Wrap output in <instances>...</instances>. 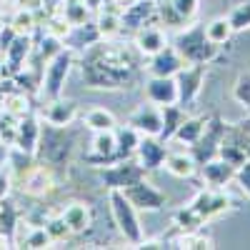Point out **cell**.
I'll return each mask as SVG.
<instances>
[{"mask_svg":"<svg viewBox=\"0 0 250 250\" xmlns=\"http://www.w3.org/2000/svg\"><path fill=\"white\" fill-rule=\"evenodd\" d=\"M173 45L183 55V60L188 65H208V62H213L218 58V45H213L205 38L203 23H193L190 28L180 30L173 40Z\"/></svg>","mask_w":250,"mask_h":250,"instance_id":"1","label":"cell"},{"mask_svg":"<svg viewBox=\"0 0 250 250\" xmlns=\"http://www.w3.org/2000/svg\"><path fill=\"white\" fill-rule=\"evenodd\" d=\"M108 205H110V215H113V223L118 228V233L125 238V243H130V248H135L145 235H143V225H140V210L128 200L123 190L113 188L108 190Z\"/></svg>","mask_w":250,"mask_h":250,"instance_id":"2","label":"cell"},{"mask_svg":"<svg viewBox=\"0 0 250 250\" xmlns=\"http://www.w3.org/2000/svg\"><path fill=\"white\" fill-rule=\"evenodd\" d=\"M40 155L53 165H62L70 160L73 153V135L68 133V128H60V125L48 123L45 128H40Z\"/></svg>","mask_w":250,"mask_h":250,"instance_id":"3","label":"cell"},{"mask_svg":"<svg viewBox=\"0 0 250 250\" xmlns=\"http://www.w3.org/2000/svg\"><path fill=\"white\" fill-rule=\"evenodd\" d=\"M228 125H230V123H225L218 113H213V115L205 118V128H203L200 140H198L195 145H190V153H193V158H195V163H198V168H200L203 163L218 158L220 143H223V138H225V133H228Z\"/></svg>","mask_w":250,"mask_h":250,"instance_id":"4","label":"cell"},{"mask_svg":"<svg viewBox=\"0 0 250 250\" xmlns=\"http://www.w3.org/2000/svg\"><path fill=\"white\" fill-rule=\"evenodd\" d=\"M145 175H148V170H145L138 160L123 158V160H115V163L105 165V168L100 170V183H103V188H108V190H113V188L123 190V188H128L130 183H135Z\"/></svg>","mask_w":250,"mask_h":250,"instance_id":"5","label":"cell"},{"mask_svg":"<svg viewBox=\"0 0 250 250\" xmlns=\"http://www.w3.org/2000/svg\"><path fill=\"white\" fill-rule=\"evenodd\" d=\"M123 193L128 195V200L138 208V210H145V213H158L168 205V195L163 190H158V188L148 180V175L130 183L128 188H123Z\"/></svg>","mask_w":250,"mask_h":250,"instance_id":"6","label":"cell"},{"mask_svg":"<svg viewBox=\"0 0 250 250\" xmlns=\"http://www.w3.org/2000/svg\"><path fill=\"white\" fill-rule=\"evenodd\" d=\"M73 62H75V55L70 50H58L50 58L48 68H45V80H43V93L50 100L60 98L62 85H65V78H68V73L73 68Z\"/></svg>","mask_w":250,"mask_h":250,"instance_id":"7","label":"cell"},{"mask_svg":"<svg viewBox=\"0 0 250 250\" xmlns=\"http://www.w3.org/2000/svg\"><path fill=\"white\" fill-rule=\"evenodd\" d=\"M205 83V65H185L175 75V85H178V105L180 108H190L195 105V100L203 90Z\"/></svg>","mask_w":250,"mask_h":250,"instance_id":"8","label":"cell"},{"mask_svg":"<svg viewBox=\"0 0 250 250\" xmlns=\"http://www.w3.org/2000/svg\"><path fill=\"white\" fill-rule=\"evenodd\" d=\"M193 210L203 218V223L213 220L218 215H223L228 208H230V198L225 195V190H215V188H203L193 195V200L188 203Z\"/></svg>","mask_w":250,"mask_h":250,"instance_id":"9","label":"cell"},{"mask_svg":"<svg viewBox=\"0 0 250 250\" xmlns=\"http://www.w3.org/2000/svg\"><path fill=\"white\" fill-rule=\"evenodd\" d=\"M133 158H135L148 173H153V170H160L163 165H165L168 148H165V143H163L158 135H143Z\"/></svg>","mask_w":250,"mask_h":250,"instance_id":"10","label":"cell"},{"mask_svg":"<svg viewBox=\"0 0 250 250\" xmlns=\"http://www.w3.org/2000/svg\"><path fill=\"white\" fill-rule=\"evenodd\" d=\"M128 125H133L140 135H160V130H163V110H160V105H155V103H150V100L140 103V105L128 115Z\"/></svg>","mask_w":250,"mask_h":250,"instance_id":"11","label":"cell"},{"mask_svg":"<svg viewBox=\"0 0 250 250\" xmlns=\"http://www.w3.org/2000/svg\"><path fill=\"white\" fill-rule=\"evenodd\" d=\"M185 65H188V62L175 50V45H165L163 50H158L155 55H150L148 73L150 75H158V78H175Z\"/></svg>","mask_w":250,"mask_h":250,"instance_id":"12","label":"cell"},{"mask_svg":"<svg viewBox=\"0 0 250 250\" xmlns=\"http://www.w3.org/2000/svg\"><path fill=\"white\" fill-rule=\"evenodd\" d=\"M200 175L205 180L208 188H215V190H225V185H230L235 180V165L230 163H225L223 158H213V160H208L200 165Z\"/></svg>","mask_w":250,"mask_h":250,"instance_id":"13","label":"cell"},{"mask_svg":"<svg viewBox=\"0 0 250 250\" xmlns=\"http://www.w3.org/2000/svg\"><path fill=\"white\" fill-rule=\"evenodd\" d=\"M93 150L88 155V163H100V165H110L115 160H123L118 155V143H115V130H100L93 135Z\"/></svg>","mask_w":250,"mask_h":250,"instance_id":"14","label":"cell"},{"mask_svg":"<svg viewBox=\"0 0 250 250\" xmlns=\"http://www.w3.org/2000/svg\"><path fill=\"white\" fill-rule=\"evenodd\" d=\"M145 98L155 105H170V103H178V85L175 78H158L150 75L148 83H145Z\"/></svg>","mask_w":250,"mask_h":250,"instance_id":"15","label":"cell"},{"mask_svg":"<svg viewBox=\"0 0 250 250\" xmlns=\"http://www.w3.org/2000/svg\"><path fill=\"white\" fill-rule=\"evenodd\" d=\"M60 215H62V220H65V225L70 228V233H85L93 225V208L88 203H83V200L68 203L65 208H62Z\"/></svg>","mask_w":250,"mask_h":250,"instance_id":"16","label":"cell"},{"mask_svg":"<svg viewBox=\"0 0 250 250\" xmlns=\"http://www.w3.org/2000/svg\"><path fill=\"white\" fill-rule=\"evenodd\" d=\"M158 15V5H155V0H138V3L128 5V8H123L120 10V20H123V28L128 25L133 30L143 28V25H148V20H153Z\"/></svg>","mask_w":250,"mask_h":250,"instance_id":"17","label":"cell"},{"mask_svg":"<svg viewBox=\"0 0 250 250\" xmlns=\"http://www.w3.org/2000/svg\"><path fill=\"white\" fill-rule=\"evenodd\" d=\"M135 45L143 55H155L158 50H163L165 45H168V38H165V33L158 28V25H143L135 30Z\"/></svg>","mask_w":250,"mask_h":250,"instance_id":"18","label":"cell"},{"mask_svg":"<svg viewBox=\"0 0 250 250\" xmlns=\"http://www.w3.org/2000/svg\"><path fill=\"white\" fill-rule=\"evenodd\" d=\"M165 170H168L170 175L175 178H193L195 170H198V163L193 158L190 150H178V153H168V158H165V165H163Z\"/></svg>","mask_w":250,"mask_h":250,"instance_id":"19","label":"cell"},{"mask_svg":"<svg viewBox=\"0 0 250 250\" xmlns=\"http://www.w3.org/2000/svg\"><path fill=\"white\" fill-rule=\"evenodd\" d=\"M48 123L53 125H60V128H68V125L78 118V105H75V100H62V98H55L50 103V108L45 113Z\"/></svg>","mask_w":250,"mask_h":250,"instance_id":"20","label":"cell"},{"mask_svg":"<svg viewBox=\"0 0 250 250\" xmlns=\"http://www.w3.org/2000/svg\"><path fill=\"white\" fill-rule=\"evenodd\" d=\"M160 110H163V130H160L158 138H160L163 143H168V140H173L175 130L180 128V123L188 118V110L180 108L178 103H170V105H160Z\"/></svg>","mask_w":250,"mask_h":250,"instance_id":"21","label":"cell"},{"mask_svg":"<svg viewBox=\"0 0 250 250\" xmlns=\"http://www.w3.org/2000/svg\"><path fill=\"white\" fill-rule=\"evenodd\" d=\"M140 133L133 128V125H120V128H115V143H118V155L120 158H133L135 155V148L140 143Z\"/></svg>","mask_w":250,"mask_h":250,"instance_id":"22","label":"cell"},{"mask_svg":"<svg viewBox=\"0 0 250 250\" xmlns=\"http://www.w3.org/2000/svg\"><path fill=\"white\" fill-rule=\"evenodd\" d=\"M83 123H85V128L93 130V133L115 130V128H118V120H115V115H113L108 108H90V110L85 113V118H83Z\"/></svg>","mask_w":250,"mask_h":250,"instance_id":"23","label":"cell"},{"mask_svg":"<svg viewBox=\"0 0 250 250\" xmlns=\"http://www.w3.org/2000/svg\"><path fill=\"white\" fill-rule=\"evenodd\" d=\"M100 30H98V23H78L73 25V35L68 38V43H73V48H90V45H98L100 40Z\"/></svg>","mask_w":250,"mask_h":250,"instance_id":"24","label":"cell"},{"mask_svg":"<svg viewBox=\"0 0 250 250\" xmlns=\"http://www.w3.org/2000/svg\"><path fill=\"white\" fill-rule=\"evenodd\" d=\"M203 128H205V118H193V115H188V118L180 123V128L175 130L173 138L180 140V143H185L188 148H190V145H195V143L200 140Z\"/></svg>","mask_w":250,"mask_h":250,"instance_id":"25","label":"cell"},{"mask_svg":"<svg viewBox=\"0 0 250 250\" xmlns=\"http://www.w3.org/2000/svg\"><path fill=\"white\" fill-rule=\"evenodd\" d=\"M205 38L210 40L213 45H225L228 40L233 38V25H230V20H228L225 15L223 18H213L210 23H205Z\"/></svg>","mask_w":250,"mask_h":250,"instance_id":"26","label":"cell"},{"mask_svg":"<svg viewBox=\"0 0 250 250\" xmlns=\"http://www.w3.org/2000/svg\"><path fill=\"white\" fill-rule=\"evenodd\" d=\"M173 225L178 228V230H200L205 223L190 205H183L173 213Z\"/></svg>","mask_w":250,"mask_h":250,"instance_id":"27","label":"cell"},{"mask_svg":"<svg viewBox=\"0 0 250 250\" xmlns=\"http://www.w3.org/2000/svg\"><path fill=\"white\" fill-rule=\"evenodd\" d=\"M50 188H53V178H50V173L45 168H38V170H33L25 178V190L30 195H45Z\"/></svg>","mask_w":250,"mask_h":250,"instance_id":"28","label":"cell"},{"mask_svg":"<svg viewBox=\"0 0 250 250\" xmlns=\"http://www.w3.org/2000/svg\"><path fill=\"white\" fill-rule=\"evenodd\" d=\"M40 140V125L35 123V118H28L20 123V148L23 150H35V145Z\"/></svg>","mask_w":250,"mask_h":250,"instance_id":"29","label":"cell"},{"mask_svg":"<svg viewBox=\"0 0 250 250\" xmlns=\"http://www.w3.org/2000/svg\"><path fill=\"white\" fill-rule=\"evenodd\" d=\"M228 20H230V25H233V33L250 30V0L248 3H238L230 13H228Z\"/></svg>","mask_w":250,"mask_h":250,"instance_id":"30","label":"cell"},{"mask_svg":"<svg viewBox=\"0 0 250 250\" xmlns=\"http://www.w3.org/2000/svg\"><path fill=\"white\" fill-rule=\"evenodd\" d=\"M228 133H230V135L243 145V150H245L248 158H250V115L243 118V120H238V123H233V125H228Z\"/></svg>","mask_w":250,"mask_h":250,"instance_id":"31","label":"cell"},{"mask_svg":"<svg viewBox=\"0 0 250 250\" xmlns=\"http://www.w3.org/2000/svg\"><path fill=\"white\" fill-rule=\"evenodd\" d=\"M233 98L240 103V105L248 110V115H250V73H240V75L235 78Z\"/></svg>","mask_w":250,"mask_h":250,"instance_id":"32","label":"cell"},{"mask_svg":"<svg viewBox=\"0 0 250 250\" xmlns=\"http://www.w3.org/2000/svg\"><path fill=\"white\" fill-rule=\"evenodd\" d=\"M123 28V20H120V13H103L100 20H98V30L103 38H113L118 30Z\"/></svg>","mask_w":250,"mask_h":250,"instance_id":"33","label":"cell"},{"mask_svg":"<svg viewBox=\"0 0 250 250\" xmlns=\"http://www.w3.org/2000/svg\"><path fill=\"white\" fill-rule=\"evenodd\" d=\"M168 3L178 13V18L183 20V23H188V20L195 15V10H198V0H168Z\"/></svg>","mask_w":250,"mask_h":250,"instance_id":"34","label":"cell"},{"mask_svg":"<svg viewBox=\"0 0 250 250\" xmlns=\"http://www.w3.org/2000/svg\"><path fill=\"white\" fill-rule=\"evenodd\" d=\"M45 230H48V235L53 238V240H62V238H68L70 235V228L65 225V220H62V215H58V218H53L48 225H45Z\"/></svg>","mask_w":250,"mask_h":250,"instance_id":"35","label":"cell"},{"mask_svg":"<svg viewBox=\"0 0 250 250\" xmlns=\"http://www.w3.org/2000/svg\"><path fill=\"white\" fill-rule=\"evenodd\" d=\"M235 183H238V188L250 198V160H245L240 168L235 170Z\"/></svg>","mask_w":250,"mask_h":250,"instance_id":"36","label":"cell"},{"mask_svg":"<svg viewBox=\"0 0 250 250\" xmlns=\"http://www.w3.org/2000/svg\"><path fill=\"white\" fill-rule=\"evenodd\" d=\"M28 53V38H18L15 43L8 48V55H10V60H13V65L18 68V62H20V58H23Z\"/></svg>","mask_w":250,"mask_h":250,"instance_id":"37","label":"cell"},{"mask_svg":"<svg viewBox=\"0 0 250 250\" xmlns=\"http://www.w3.org/2000/svg\"><path fill=\"white\" fill-rule=\"evenodd\" d=\"M33 28V15L30 13H18V18H15V30L18 33H28Z\"/></svg>","mask_w":250,"mask_h":250,"instance_id":"38","label":"cell"},{"mask_svg":"<svg viewBox=\"0 0 250 250\" xmlns=\"http://www.w3.org/2000/svg\"><path fill=\"white\" fill-rule=\"evenodd\" d=\"M8 193H10V175H8L5 168H0V200H3Z\"/></svg>","mask_w":250,"mask_h":250,"instance_id":"39","label":"cell"},{"mask_svg":"<svg viewBox=\"0 0 250 250\" xmlns=\"http://www.w3.org/2000/svg\"><path fill=\"white\" fill-rule=\"evenodd\" d=\"M18 3H20V8H38L43 0H18Z\"/></svg>","mask_w":250,"mask_h":250,"instance_id":"40","label":"cell"},{"mask_svg":"<svg viewBox=\"0 0 250 250\" xmlns=\"http://www.w3.org/2000/svg\"><path fill=\"white\" fill-rule=\"evenodd\" d=\"M115 5H120V10L123 8H128V5H133V3H138V0H113Z\"/></svg>","mask_w":250,"mask_h":250,"instance_id":"41","label":"cell"},{"mask_svg":"<svg viewBox=\"0 0 250 250\" xmlns=\"http://www.w3.org/2000/svg\"><path fill=\"white\" fill-rule=\"evenodd\" d=\"M8 243H10V240H8L5 235H0V248H8Z\"/></svg>","mask_w":250,"mask_h":250,"instance_id":"42","label":"cell"}]
</instances>
